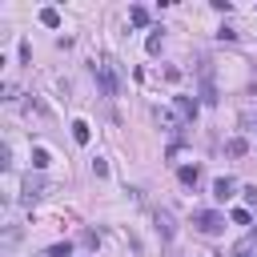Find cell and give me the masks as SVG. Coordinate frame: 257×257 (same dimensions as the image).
Returning a JSON list of instances; mask_svg holds the SVG:
<instances>
[{"label":"cell","instance_id":"cell-8","mask_svg":"<svg viewBox=\"0 0 257 257\" xmlns=\"http://www.w3.org/2000/svg\"><path fill=\"white\" fill-rule=\"evenodd\" d=\"M40 24H44V28H60V12H56V8H44V12H40Z\"/></svg>","mask_w":257,"mask_h":257},{"label":"cell","instance_id":"cell-4","mask_svg":"<svg viewBox=\"0 0 257 257\" xmlns=\"http://www.w3.org/2000/svg\"><path fill=\"white\" fill-rule=\"evenodd\" d=\"M233 189H237V181H233V177H217V181H213V197H217V201H229V197H233Z\"/></svg>","mask_w":257,"mask_h":257},{"label":"cell","instance_id":"cell-17","mask_svg":"<svg viewBox=\"0 0 257 257\" xmlns=\"http://www.w3.org/2000/svg\"><path fill=\"white\" fill-rule=\"evenodd\" d=\"M92 173H96V177H108V165H104V161L96 157V161H92Z\"/></svg>","mask_w":257,"mask_h":257},{"label":"cell","instance_id":"cell-7","mask_svg":"<svg viewBox=\"0 0 257 257\" xmlns=\"http://www.w3.org/2000/svg\"><path fill=\"white\" fill-rule=\"evenodd\" d=\"M88 137H92L88 124H84V120H72V141H76V145H88Z\"/></svg>","mask_w":257,"mask_h":257},{"label":"cell","instance_id":"cell-13","mask_svg":"<svg viewBox=\"0 0 257 257\" xmlns=\"http://www.w3.org/2000/svg\"><path fill=\"white\" fill-rule=\"evenodd\" d=\"M157 120H161L165 128H177V116H173V112H165V108H157Z\"/></svg>","mask_w":257,"mask_h":257},{"label":"cell","instance_id":"cell-5","mask_svg":"<svg viewBox=\"0 0 257 257\" xmlns=\"http://www.w3.org/2000/svg\"><path fill=\"white\" fill-rule=\"evenodd\" d=\"M253 249H257V233H249V237H241V241L233 245V257H253Z\"/></svg>","mask_w":257,"mask_h":257},{"label":"cell","instance_id":"cell-9","mask_svg":"<svg viewBox=\"0 0 257 257\" xmlns=\"http://www.w3.org/2000/svg\"><path fill=\"white\" fill-rule=\"evenodd\" d=\"M128 20H133L137 28H145V24H149V8H141V4H137V8L128 12Z\"/></svg>","mask_w":257,"mask_h":257},{"label":"cell","instance_id":"cell-11","mask_svg":"<svg viewBox=\"0 0 257 257\" xmlns=\"http://www.w3.org/2000/svg\"><path fill=\"white\" fill-rule=\"evenodd\" d=\"M157 229H161V237H173V217L169 213H157Z\"/></svg>","mask_w":257,"mask_h":257},{"label":"cell","instance_id":"cell-16","mask_svg":"<svg viewBox=\"0 0 257 257\" xmlns=\"http://www.w3.org/2000/svg\"><path fill=\"white\" fill-rule=\"evenodd\" d=\"M68 253H72V245H68V241H64V245H52V249H48V257H68Z\"/></svg>","mask_w":257,"mask_h":257},{"label":"cell","instance_id":"cell-14","mask_svg":"<svg viewBox=\"0 0 257 257\" xmlns=\"http://www.w3.org/2000/svg\"><path fill=\"white\" fill-rule=\"evenodd\" d=\"M32 165H36V169H48V153H44V149H32Z\"/></svg>","mask_w":257,"mask_h":257},{"label":"cell","instance_id":"cell-10","mask_svg":"<svg viewBox=\"0 0 257 257\" xmlns=\"http://www.w3.org/2000/svg\"><path fill=\"white\" fill-rule=\"evenodd\" d=\"M40 193H44V181H32V177H28V181H24V197L32 201V197H40Z\"/></svg>","mask_w":257,"mask_h":257},{"label":"cell","instance_id":"cell-1","mask_svg":"<svg viewBox=\"0 0 257 257\" xmlns=\"http://www.w3.org/2000/svg\"><path fill=\"white\" fill-rule=\"evenodd\" d=\"M193 225H197V233H205V237H217V233L225 229V217H221L217 209H201V213H193Z\"/></svg>","mask_w":257,"mask_h":257},{"label":"cell","instance_id":"cell-12","mask_svg":"<svg viewBox=\"0 0 257 257\" xmlns=\"http://www.w3.org/2000/svg\"><path fill=\"white\" fill-rule=\"evenodd\" d=\"M229 221H233V225H249L253 217H249V209H233V213H229Z\"/></svg>","mask_w":257,"mask_h":257},{"label":"cell","instance_id":"cell-6","mask_svg":"<svg viewBox=\"0 0 257 257\" xmlns=\"http://www.w3.org/2000/svg\"><path fill=\"white\" fill-rule=\"evenodd\" d=\"M177 177H181V185H197V181H201V169H197V165H181Z\"/></svg>","mask_w":257,"mask_h":257},{"label":"cell","instance_id":"cell-3","mask_svg":"<svg viewBox=\"0 0 257 257\" xmlns=\"http://www.w3.org/2000/svg\"><path fill=\"white\" fill-rule=\"evenodd\" d=\"M173 108L181 120H197V100L193 96H173Z\"/></svg>","mask_w":257,"mask_h":257},{"label":"cell","instance_id":"cell-15","mask_svg":"<svg viewBox=\"0 0 257 257\" xmlns=\"http://www.w3.org/2000/svg\"><path fill=\"white\" fill-rule=\"evenodd\" d=\"M229 157H245V141H241V137L229 141Z\"/></svg>","mask_w":257,"mask_h":257},{"label":"cell","instance_id":"cell-2","mask_svg":"<svg viewBox=\"0 0 257 257\" xmlns=\"http://www.w3.org/2000/svg\"><path fill=\"white\" fill-rule=\"evenodd\" d=\"M96 84H100L104 96H116V92H120V80H116L112 64H96Z\"/></svg>","mask_w":257,"mask_h":257}]
</instances>
